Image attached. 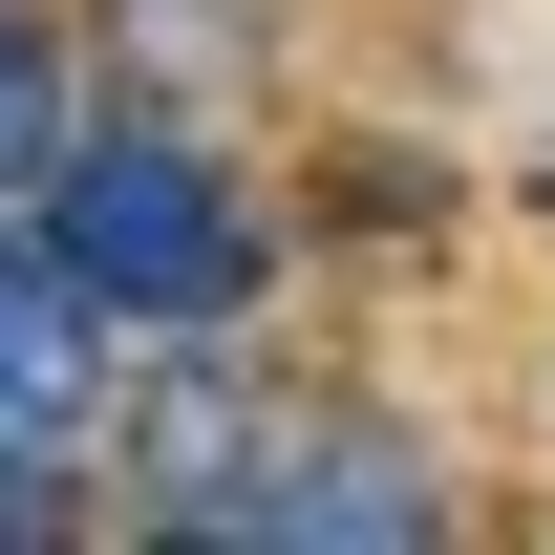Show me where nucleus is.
I'll return each instance as SVG.
<instances>
[{
	"label": "nucleus",
	"mask_w": 555,
	"mask_h": 555,
	"mask_svg": "<svg viewBox=\"0 0 555 555\" xmlns=\"http://www.w3.org/2000/svg\"><path fill=\"white\" fill-rule=\"evenodd\" d=\"M86 427H107V299L43 235H0V513H43Z\"/></svg>",
	"instance_id": "2"
},
{
	"label": "nucleus",
	"mask_w": 555,
	"mask_h": 555,
	"mask_svg": "<svg viewBox=\"0 0 555 555\" xmlns=\"http://www.w3.org/2000/svg\"><path fill=\"white\" fill-rule=\"evenodd\" d=\"M43 257L107 299V321H235L257 299V214L193 129H43Z\"/></svg>",
	"instance_id": "1"
},
{
	"label": "nucleus",
	"mask_w": 555,
	"mask_h": 555,
	"mask_svg": "<svg viewBox=\"0 0 555 555\" xmlns=\"http://www.w3.org/2000/svg\"><path fill=\"white\" fill-rule=\"evenodd\" d=\"M0 193H43V43L0 22Z\"/></svg>",
	"instance_id": "3"
}]
</instances>
